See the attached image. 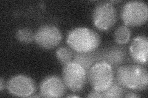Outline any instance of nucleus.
I'll list each match as a JSON object with an SVG mask.
<instances>
[{
    "label": "nucleus",
    "mask_w": 148,
    "mask_h": 98,
    "mask_svg": "<svg viewBox=\"0 0 148 98\" xmlns=\"http://www.w3.org/2000/svg\"><path fill=\"white\" fill-rule=\"evenodd\" d=\"M116 80L123 88L134 91L145 90L148 86V72L140 64L123 65L117 68Z\"/></svg>",
    "instance_id": "1"
},
{
    "label": "nucleus",
    "mask_w": 148,
    "mask_h": 98,
    "mask_svg": "<svg viewBox=\"0 0 148 98\" xmlns=\"http://www.w3.org/2000/svg\"><path fill=\"white\" fill-rule=\"evenodd\" d=\"M66 42L77 53L94 52L101 43V37L95 30L86 27L75 28L68 32Z\"/></svg>",
    "instance_id": "2"
},
{
    "label": "nucleus",
    "mask_w": 148,
    "mask_h": 98,
    "mask_svg": "<svg viewBox=\"0 0 148 98\" xmlns=\"http://www.w3.org/2000/svg\"><path fill=\"white\" fill-rule=\"evenodd\" d=\"M88 79L92 90L103 92L114 80L113 68L106 63H96L88 72Z\"/></svg>",
    "instance_id": "3"
},
{
    "label": "nucleus",
    "mask_w": 148,
    "mask_h": 98,
    "mask_svg": "<svg viewBox=\"0 0 148 98\" xmlns=\"http://www.w3.org/2000/svg\"><path fill=\"white\" fill-rule=\"evenodd\" d=\"M123 22L127 26H140L147 20L148 7L142 1H130L125 3L120 12Z\"/></svg>",
    "instance_id": "4"
},
{
    "label": "nucleus",
    "mask_w": 148,
    "mask_h": 98,
    "mask_svg": "<svg viewBox=\"0 0 148 98\" xmlns=\"http://www.w3.org/2000/svg\"><path fill=\"white\" fill-rule=\"evenodd\" d=\"M88 78V72L80 64L72 61L64 65L62 80L67 88L72 92L83 90Z\"/></svg>",
    "instance_id": "5"
},
{
    "label": "nucleus",
    "mask_w": 148,
    "mask_h": 98,
    "mask_svg": "<svg viewBox=\"0 0 148 98\" xmlns=\"http://www.w3.org/2000/svg\"><path fill=\"white\" fill-rule=\"evenodd\" d=\"M117 20V12L110 1L99 3L92 12V20L100 31H108L114 26Z\"/></svg>",
    "instance_id": "6"
},
{
    "label": "nucleus",
    "mask_w": 148,
    "mask_h": 98,
    "mask_svg": "<svg viewBox=\"0 0 148 98\" xmlns=\"http://www.w3.org/2000/svg\"><path fill=\"white\" fill-rule=\"evenodd\" d=\"M9 94L16 97H31L36 90V83L29 76L17 75L12 77L6 83Z\"/></svg>",
    "instance_id": "7"
},
{
    "label": "nucleus",
    "mask_w": 148,
    "mask_h": 98,
    "mask_svg": "<svg viewBox=\"0 0 148 98\" xmlns=\"http://www.w3.org/2000/svg\"><path fill=\"white\" fill-rule=\"evenodd\" d=\"M62 39V33L58 27L51 25L41 26L35 33V41L41 48L46 50L57 47Z\"/></svg>",
    "instance_id": "8"
},
{
    "label": "nucleus",
    "mask_w": 148,
    "mask_h": 98,
    "mask_svg": "<svg viewBox=\"0 0 148 98\" xmlns=\"http://www.w3.org/2000/svg\"><path fill=\"white\" fill-rule=\"evenodd\" d=\"M95 55L96 63L104 62L110 65L112 68H117L125 59L127 50L122 46L113 45L101 50H95Z\"/></svg>",
    "instance_id": "9"
},
{
    "label": "nucleus",
    "mask_w": 148,
    "mask_h": 98,
    "mask_svg": "<svg viewBox=\"0 0 148 98\" xmlns=\"http://www.w3.org/2000/svg\"><path fill=\"white\" fill-rule=\"evenodd\" d=\"M67 87L63 80L57 76L45 77L41 82L40 95L43 97H62L66 93Z\"/></svg>",
    "instance_id": "10"
},
{
    "label": "nucleus",
    "mask_w": 148,
    "mask_h": 98,
    "mask_svg": "<svg viewBox=\"0 0 148 98\" xmlns=\"http://www.w3.org/2000/svg\"><path fill=\"white\" fill-rule=\"evenodd\" d=\"M132 58L138 64H146L147 62L148 39L145 36L134 38L129 48Z\"/></svg>",
    "instance_id": "11"
},
{
    "label": "nucleus",
    "mask_w": 148,
    "mask_h": 98,
    "mask_svg": "<svg viewBox=\"0 0 148 98\" xmlns=\"http://www.w3.org/2000/svg\"><path fill=\"white\" fill-rule=\"evenodd\" d=\"M73 62L80 64L88 72L92 65L96 63L95 51L89 53H77L73 56Z\"/></svg>",
    "instance_id": "12"
},
{
    "label": "nucleus",
    "mask_w": 148,
    "mask_h": 98,
    "mask_svg": "<svg viewBox=\"0 0 148 98\" xmlns=\"http://www.w3.org/2000/svg\"><path fill=\"white\" fill-rule=\"evenodd\" d=\"M131 37V31L128 26L121 25L119 26L115 31L114 38L116 43L123 45L128 43Z\"/></svg>",
    "instance_id": "13"
},
{
    "label": "nucleus",
    "mask_w": 148,
    "mask_h": 98,
    "mask_svg": "<svg viewBox=\"0 0 148 98\" xmlns=\"http://www.w3.org/2000/svg\"><path fill=\"white\" fill-rule=\"evenodd\" d=\"M103 98H115L122 97L124 96L123 88L117 82L116 79H114L113 83L107 90L101 92Z\"/></svg>",
    "instance_id": "14"
},
{
    "label": "nucleus",
    "mask_w": 148,
    "mask_h": 98,
    "mask_svg": "<svg viewBox=\"0 0 148 98\" xmlns=\"http://www.w3.org/2000/svg\"><path fill=\"white\" fill-rule=\"evenodd\" d=\"M16 38L22 43L29 44L35 40V33L30 28H22L16 31Z\"/></svg>",
    "instance_id": "15"
},
{
    "label": "nucleus",
    "mask_w": 148,
    "mask_h": 98,
    "mask_svg": "<svg viewBox=\"0 0 148 98\" xmlns=\"http://www.w3.org/2000/svg\"><path fill=\"white\" fill-rule=\"evenodd\" d=\"M56 55L57 59L59 62L63 66L71 62L73 57V55L72 51L69 49L64 47H60L57 50L56 52Z\"/></svg>",
    "instance_id": "16"
},
{
    "label": "nucleus",
    "mask_w": 148,
    "mask_h": 98,
    "mask_svg": "<svg viewBox=\"0 0 148 98\" xmlns=\"http://www.w3.org/2000/svg\"><path fill=\"white\" fill-rule=\"evenodd\" d=\"M87 97H94V98H103L101 92H99L92 90L87 96Z\"/></svg>",
    "instance_id": "17"
},
{
    "label": "nucleus",
    "mask_w": 148,
    "mask_h": 98,
    "mask_svg": "<svg viewBox=\"0 0 148 98\" xmlns=\"http://www.w3.org/2000/svg\"><path fill=\"white\" fill-rule=\"evenodd\" d=\"M123 97H128V98H136V97H140L141 96L136 94V93H134V92L130 91V92H127V93H125V95L123 96Z\"/></svg>",
    "instance_id": "18"
},
{
    "label": "nucleus",
    "mask_w": 148,
    "mask_h": 98,
    "mask_svg": "<svg viewBox=\"0 0 148 98\" xmlns=\"http://www.w3.org/2000/svg\"><path fill=\"white\" fill-rule=\"evenodd\" d=\"M4 82L3 80V78L1 77L0 78V91H2L4 89Z\"/></svg>",
    "instance_id": "19"
},
{
    "label": "nucleus",
    "mask_w": 148,
    "mask_h": 98,
    "mask_svg": "<svg viewBox=\"0 0 148 98\" xmlns=\"http://www.w3.org/2000/svg\"><path fill=\"white\" fill-rule=\"evenodd\" d=\"M67 97H79V96H75V95H69V96H67Z\"/></svg>",
    "instance_id": "20"
}]
</instances>
